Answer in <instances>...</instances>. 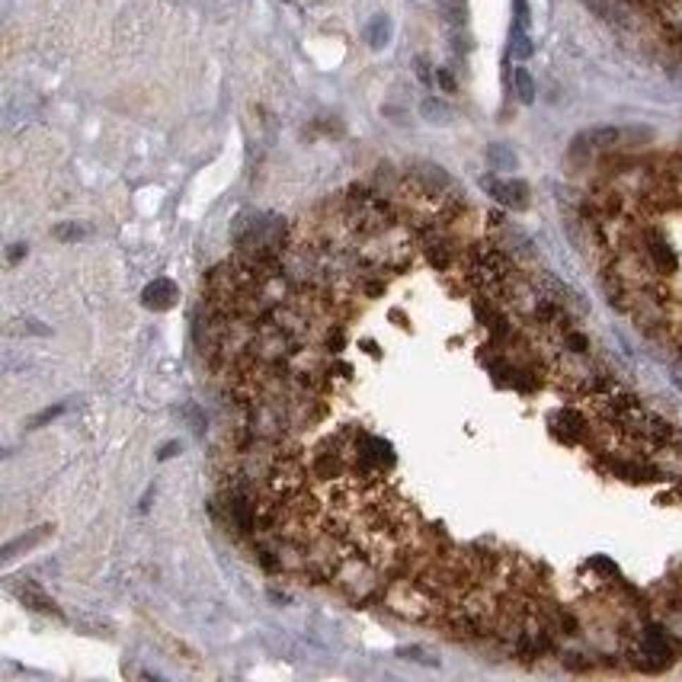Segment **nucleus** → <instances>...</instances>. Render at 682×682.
Segmentation results:
<instances>
[{
    "instance_id": "1",
    "label": "nucleus",
    "mask_w": 682,
    "mask_h": 682,
    "mask_svg": "<svg viewBox=\"0 0 682 682\" xmlns=\"http://www.w3.org/2000/svg\"><path fill=\"white\" fill-rule=\"evenodd\" d=\"M480 186L487 189L490 195H494L500 205H506V209L513 212H525L529 209V183L525 180H497V176H484L480 180Z\"/></svg>"
},
{
    "instance_id": "2",
    "label": "nucleus",
    "mask_w": 682,
    "mask_h": 682,
    "mask_svg": "<svg viewBox=\"0 0 682 682\" xmlns=\"http://www.w3.org/2000/svg\"><path fill=\"white\" fill-rule=\"evenodd\" d=\"M176 298H180V288H176L173 279H154L141 292V305L147 311H170L176 305Z\"/></svg>"
},
{
    "instance_id": "3",
    "label": "nucleus",
    "mask_w": 682,
    "mask_h": 682,
    "mask_svg": "<svg viewBox=\"0 0 682 682\" xmlns=\"http://www.w3.org/2000/svg\"><path fill=\"white\" fill-rule=\"evenodd\" d=\"M439 10H442V20L449 23L452 29H465L468 26V0H439Z\"/></svg>"
},
{
    "instance_id": "4",
    "label": "nucleus",
    "mask_w": 682,
    "mask_h": 682,
    "mask_svg": "<svg viewBox=\"0 0 682 682\" xmlns=\"http://www.w3.org/2000/svg\"><path fill=\"white\" fill-rule=\"evenodd\" d=\"M532 51H535V45H532V39H529V29L513 23V29H509V55L525 61V58H532Z\"/></svg>"
},
{
    "instance_id": "5",
    "label": "nucleus",
    "mask_w": 682,
    "mask_h": 682,
    "mask_svg": "<svg viewBox=\"0 0 682 682\" xmlns=\"http://www.w3.org/2000/svg\"><path fill=\"white\" fill-rule=\"evenodd\" d=\"M51 532V525H39V529L32 532V535H20L16 542H10L7 548H4V561H10V557H16V551H29V548H35V544L42 542L45 535Z\"/></svg>"
},
{
    "instance_id": "6",
    "label": "nucleus",
    "mask_w": 682,
    "mask_h": 682,
    "mask_svg": "<svg viewBox=\"0 0 682 682\" xmlns=\"http://www.w3.org/2000/svg\"><path fill=\"white\" fill-rule=\"evenodd\" d=\"M365 39H369L372 49H384V45L391 42V20L388 16H375V20L369 23V29H365Z\"/></svg>"
},
{
    "instance_id": "7",
    "label": "nucleus",
    "mask_w": 682,
    "mask_h": 682,
    "mask_svg": "<svg viewBox=\"0 0 682 682\" xmlns=\"http://www.w3.org/2000/svg\"><path fill=\"white\" fill-rule=\"evenodd\" d=\"M20 599L26 602L29 609H35V612H45V615H58V606H55V599H49L45 592H39L35 586H29V590H20Z\"/></svg>"
},
{
    "instance_id": "8",
    "label": "nucleus",
    "mask_w": 682,
    "mask_h": 682,
    "mask_svg": "<svg viewBox=\"0 0 682 682\" xmlns=\"http://www.w3.org/2000/svg\"><path fill=\"white\" fill-rule=\"evenodd\" d=\"M487 164L494 170H516L519 157H516L513 147H506V145H490L487 147Z\"/></svg>"
},
{
    "instance_id": "9",
    "label": "nucleus",
    "mask_w": 682,
    "mask_h": 682,
    "mask_svg": "<svg viewBox=\"0 0 682 682\" xmlns=\"http://www.w3.org/2000/svg\"><path fill=\"white\" fill-rule=\"evenodd\" d=\"M513 87H516L519 103H532V99H535V80H532L529 68H516L513 71Z\"/></svg>"
},
{
    "instance_id": "10",
    "label": "nucleus",
    "mask_w": 682,
    "mask_h": 682,
    "mask_svg": "<svg viewBox=\"0 0 682 682\" xmlns=\"http://www.w3.org/2000/svg\"><path fill=\"white\" fill-rule=\"evenodd\" d=\"M420 112H423V118L426 122H436V126H446L449 118H452V109H449L442 99H436V97H430V99H423V106H420Z\"/></svg>"
},
{
    "instance_id": "11",
    "label": "nucleus",
    "mask_w": 682,
    "mask_h": 682,
    "mask_svg": "<svg viewBox=\"0 0 682 682\" xmlns=\"http://www.w3.org/2000/svg\"><path fill=\"white\" fill-rule=\"evenodd\" d=\"M650 253H654V260H657V269H663V272H676V253L669 250L663 240H657L654 247H650Z\"/></svg>"
},
{
    "instance_id": "12",
    "label": "nucleus",
    "mask_w": 682,
    "mask_h": 682,
    "mask_svg": "<svg viewBox=\"0 0 682 682\" xmlns=\"http://www.w3.org/2000/svg\"><path fill=\"white\" fill-rule=\"evenodd\" d=\"M64 413V407L61 404H55V407H45L42 413H35L32 420H29V430H39V426H45V423H51L55 417H61Z\"/></svg>"
},
{
    "instance_id": "13",
    "label": "nucleus",
    "mask_w": 682,
    "mask_h": 682,
    "mask_svg": "<svg viewBox=\"0 0 682 682\" xmlns=\"http://www.w3.org/2000/svg\"><path fill=\"white\" fill-rule=\"evenodd\" d=\"M513 23H516V26H523V29H529V23H532L529 0H513Z\"/></svg>"
},
{
    "instance_id": "14",
    "label": "nucleus",
    "mask_w": 682,
    "mask_h": 682,
    "mask_svg": "<svg viewBox=\"0 0 682 682\" xmlns=\"http://www.w3.org/2000/svg\"><path fill=\"white\" fill-rule=\"evenodd\" d=\"M397 657H404V660H413V663H423V666H439L436 657H430V660H426V654H423L420 647H401V650H397Z\"/></svg>"
},
{
    "instance_id": "15",
    "label": "nucleus",
    "mask_w": 682,
    "mask_h": 682,
    "mask_svg": "<svg viewBox=\"0 0 682 682\" xmlns=\"http://www.w3.org/2000/svg\"><path fill=\"white\" fill-rule=\"evenodd\" d=\"M55 237L58 240H80V237H84V228H80V224H58Z\"/></svg>"
},
{
    "instance_id": "16",
    "label": "nucleus",
    "mask_w": 682,
    "mask_h": 682,
    "mask_svg": "<svg viewBox=\"0 0 682 682\" xmlns=\"http://www.w3.org/2000/svg\"><path fill=\"white\" fill-rule=\"evenodd\" d=\"M590 13H596V16H609V4L606 0H580Z\"/></svg>"
},
{
    "instance_id": "17",
    "label": "nucleus",
    "mask_w": 682,
    "mask_h": 682,
    "mask_svg": "<svg viewBox=\"0 0 682 682\" xmlns=\"http://www.w3.org/2000/svg\"><path fill=\"white\" fill-rule=\"evenodd\" d=\"M439 84H442V90H449V93L455 90V80H452V74H449V71H439Z\"/></svg>"
},
{
    "instance_id": "18",
    "label": "nucleus",
    "mask_w": 682,
    "mask_h": 682,
    "mask_svg": "<svg viewBox=\"0 0 682 682\" xmlns=\"http://www.w3.org/2000/svg\"><path fill=\"white\" fill-rule=\"evenodd\" d=\"M176 449H180V446H176V442H167V446L160 449V455H157V458H160V461H167L170 455H176Z\"/></svg>"
},
{
    "instance_id": "19",
    "label": "nucleus",
    "mask_w": 682,
    "mask_h": 682,
    "mask_svg": "<svg viewBox=\"0 0 682 682\" xmlns=\"http://www.w3.org/2000/svg\"><path fill=\"white\" fill-rule=\"evenodd\" d=\"M23 253H26V244H13V247H10V263H16Z\"/></svg>"
}]
</instances>
